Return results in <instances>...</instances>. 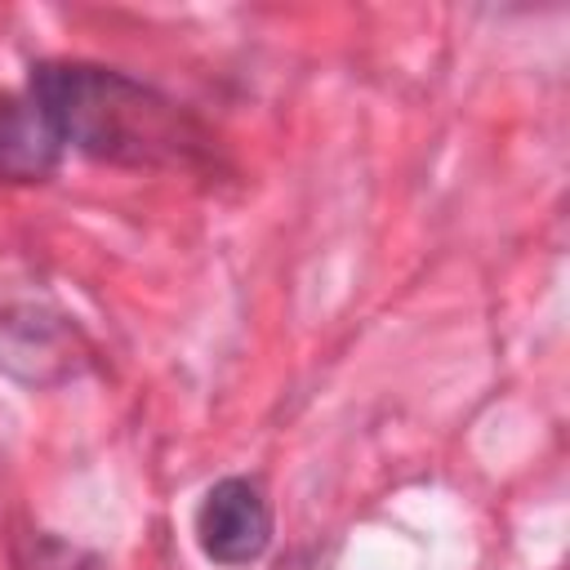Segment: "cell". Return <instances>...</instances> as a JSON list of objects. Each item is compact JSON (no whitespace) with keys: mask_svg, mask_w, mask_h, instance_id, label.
I'll list each match as a JSON object with an SVG mask.
<instances>
[{"mask_svg":"<svg viewBox=\"0 0 570 570\" xmlns=\"http://www.w3.org/2000/svg\"><path fill=\"white\" fill-rule=\"evenodd\" d=\"M62 138L31 94L0 98V178L45 183L62 160Z\"/></svg>","mask_w":570,"mask_h":570,"instance_id":"277c9868","label":"cell"},{"mask_svg":"<svg viewBox=\"0 0 570 570\" xmlns=\"http://www.w3.org/2000/svg\"><path fill=\"white\" fill-rule=\"evenodd\" d=\"M196 543L214 566H254L272 543V503L258 481L223 476L196 503Z\"/></svg>","mask_w":570,"mask_h":570,"instance_id":"3957f363","label":"cell"},{"mask_svg":"<svg viewBox=\"0 0 570 570\" xmlns=\"http://www.w3.org/2000/svg\"><path fill=\"white\" fill-rule=\"evenodd\" d=\"M89 347L80 330L40 303L0 298V370L22 383H58L85 365Z\"/></svg>","mask_w":570,"mask_h":570,"instance_id":"7a4b0ae2","label":"cell"},{"mask_svg":"<svg viewBox=\"0 0 570 570\" xmlns=\"http://www.w3.org/2000/svg\"><path fill=\"white\" fill-rule=\"evenodd\" d=\"M27 94L40 102L62 147L107 165H187L205 147L200 125L178 102L98 62H40L31 67Z\"/></svg>","mask_w":570,"mask_h":570,"instance_id":"6da1fadb","label":"cell"}]
</instances>
